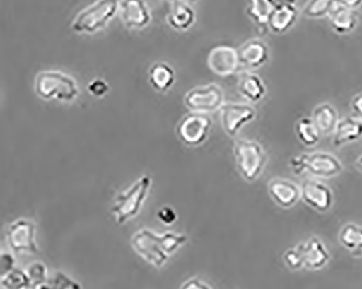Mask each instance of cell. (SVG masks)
<instances>
[{"label":"cell","mask_w":362,"mask_h":289,"mask_svg":"<svg viewBox=\"0 0 362 289\" xmlns=\"http://www.w3.org/2000/svg\"><path fill=\"white\" fill-rule=\"evenodd\" d=\"M34 90L42 99L62 102H72L80 95L76 78L56 70L40 71L36 76Z\"/></svg>","instance_id":"cell-1"},{"label":"cell","mask_w":362,"mask_h":289,"mask_svg":"<svg viewBox=\"0 0 362 289\" xmlns=\"http://www.w3.org/2000/svg\"><path fill=\"white\" fill-rule=\"evenodd\" d=\"M119 0H97L78 13L71 23L72 31L78 34H92L107 28L119 12Z\"/></svg>","instance_id":"cell-2"},{"label":"cell","mask_w":362,"mask_h":289,"mask_svg":"<svg viewBox=\"0 0 362 289\" xmlns=\"http://www.w3.org/2000/svg\"><path fill=\"white\" fill-rule=\"evenodd\" d=\"M151 187V177L143 175L129 189L117 196L110 209L117 223L124 224L139 214Z\"/></svg>","instance_id":"cell-3"},{"label":"cell","mask_w":362,"mask_h":289,"mask_svg":"<svg viewBox=\"0 0 362 289\" xmlns=\"http://www.w3.org/2000/svg\"><path fill=\"white\" fill-rule=\"evenodd\" d=\"M233 153L238 172L245 181L254 182L262 175L268 155L258 141L240 139L234 143Z\"/></svg>","instance_id":"cell-4"},{"label":"cell","mask_w":362,"mask_h":289,"mask_svg":"<svg viewBox=\"0 0 362 289\" xmlns=\"http://www.w3.org/2000/svg\"><path fill=\"white\" fill-rule=\"evenodd\" d=\"M291 170L295 175L309 173L315 177L331 179L343 172L344 167L335 155L329 153H303L293 157L289 161Z\"/></svg>","instance_id":"cell-5"},{"label":"cell","mask_w":362,"mask_h":289,"mask_svg":"<svg viewBox=\"0 0 362 289\" xmlns=\"http://www.w3.org/2000/svg\"><path fill=\"white\" fill-rule=\"evenodd\" d=\"M131 244L135 252L155 268H163L169 258L165 234L159 235L147 228H143L132 236Z\"/></svg>","instance_id":"cell-6"},{"label":"cell","mask_w":362,"mask_h":289,"mask_svg":"<svg viewBox=\"0 0 362 289\" xmlns=\"http://www.w3.org/2000/svg\"><path fill=\"white\" fill-rule=\"evenodd\" d=\"M184 105L192 112L207 114L221 110L224 105V93L216 84L198 86L186 93Z\"/></svg>","instance_id":"cell-7"},{"label":"cell","mask_w":362,"mask_h":289,"mask_svg":"<svg viewBox=\"0 0 362 289\" xmlns=\"http://www.w3.org/2000/svg\"><path fill=\"white\" fill-rule=\"evenodd\" d=\"M211 125V119L207 114L188 113L177 124V134L187 146H199L208 138Z\"/></svg>","instance_id":"cell-8"},{"label":"cell","mask_w":362,"mask_h":289,"mask_svg":"<svg viewBox=\"0 0 362 289\" xmlns=\"http://www.w3.org/2000/svg\"><path fill=\"white\" fill-rule=\"evenodd\" d=\"M221 123L228 136L238 135L242 127L256 119L257 111L247 104H224L221 110Z\"/></svg>","instance_id":"cell-9"},{"label":"cell","mask_w":362,"mask_h":289,"mask_svg":"<svg viewBox=\"0 0 362 289\" xmlns=\"http://www.w3.org/2000/svg\"><path fill=\"white\" fill-rule=\"evenodd\" d=\"M9 246L14 252H28L37 254L35 242V225L28 220H18L10 224L7 232Z\"/></svg>","instance_id":"cell-10"},{"label":"cell","mask_w":362,"mask_h":289,"mask_svg":"<svg viewBox=\"0 0 362 289\" xmlns=\"http://www.w3.org/2000/svg\"><path fill=\"white\" fill-rule=\"evenodd\" d=\"M301 199L319 212H327L333 206V193L325 184L315 179H306L300 185Z\"/></svg>","instance_id":"cell-11"},{"label":"cell","mask_w":362,"mask_h":289,"mask_svg":"<svg viewBox=\"0 0 362 289\" xmlns=\"http://www.w3.org/2000/svg\"><path fill=\"white\" fill-rule=\"evenodd\" d=\"M208 66L216 76H230L240 69L238 49L230 46H216L208 54Z\"/></svg>","instance_id":"cell-12"},{"label":"cell","mask_w":362,"mask_h":289,"mask_svg":"<svg viewBox=\"0 0 362 289\" xmlns=\"http://www.w3.org/2000/svg\"><path fill=\"white\" fill-rule=\"evenodd\" d=\"M119 13L127 28L143 30L151 22V13L145 0H121Z\"/></svg>","instance_id":"cell-13"},{"label":"cell","mask_w":362,"mask_h":289,"mask_svg":"<svg viewBox=\"0 0 362 289\" xmlns=\"http://www.w3.org/2000/svg\"><path fill=\"white\" fill-rule=\"evenodd\" d=\"M297 247L300 252L303 269L313 271L321 270L327 266L331 260L329 250L325 247L322 240L317 236H313L306 242H301Z\"/></svg>","instance_id":"cell-14"},{"label":"cell","mask_w":362,"mask_h":289,"mask_svg":"<svg viewBox=\"0 0 362 289\" xmlns=\"http://www.w3.org/2000/svg\"><path fill=\"white\" fill-rule=\"evenodd\" d=\"M240 66L248 70L262 68L269 60V47L262 40H247L238 49Z\"/></svg>","instance_id":"cell-15"},{"label":"cell","mask_w":362,"mask_h":289,"mask_svg":"<svg viewBox=\"0 0 362 289\" xmlns=\"http://www.w3.org/2000/svg\"><path fill=\"white\" fill-rule=\"evenodd\" d=\"M268 191L276 205L289 209L301 198L300 187L288 179H274L269 183Z\"/></svg>","instance_id":"cell-16"},{"label":"cell","mask_w":362,"mask_h":289,"mask_svg":"<svg viewBox=\"0 0 362 289\" xmlns=\"http://www.w3.org/2000/svg\"><path fill=\"white\" fill-rule=\"evenodd\" d=\"M298 14L296 6H275L267 22V28L279 35L286 33L296 23Z\"/></svg>","instance_id":"cell-17"},{"label":"cell","mask_w":362,"mask_h":289,"mask_svg":"<svg viewBox=\"0 0 362 289\" xmlns=\"http://www.w3.org/2000/svg\"><path fill=\"white\" fill-rule=\"evenodd\" d=\"M329 18L331 28L339 35H346L355 31V28L359 23V17L356 10L344 7L339 3L331 12Z\"/></svg>","instance_id":"cell-18"},{"label":"cell","mask_w":362,"mask_h":289,"mask_svg":"<svg viewBox=\"0 0 362 289\" xmlns=\"http://www.w3.org/2000/svg\"><path fill=\"white\" fill-rule=\"evenodd\" d=\"M333 134V146L341 147L347 143H355L362 137V121L356 118L339 120Z\"/></svg>","instance_id":"cell-19"},{"label":"cell","mask_w":362,"mask_h":289,"mask_svg":"<svg viewBox=\"0 0 362 289\" xmlns=\"http://www.w3.org/2000/svg\"><path fill=\"white\" fill-rule=\"evenodd\" d=\"M311 119L321 135L333 134L339 121L337 109L329 104H321L315 107Z\"/></svg>","instance_id":"cell-20"},{"label":"cell","mask_w":362,"mask_h":289,"mask_svg":"<svg viewBox=\"0 0 362 289\" xmlns=\"http://www.w3.org/2000/svg\"><path fill=\"white\" fill-rule=\"evenodd\" d=\"M238 88L240 94L252 104H257L259 101L262 100L267 94L264 81L256 74H243L238 80Z\"/></svg>","instance_id":"cell-21"},{"label":"cell","mask_w":362,"mask_h":289,"mask_svg":"<svg viewBox=\"0 0 362 289\" xmlns=\"http://www.w3.org/2000/svg\"><path fill=\"white\" fill-rule=\"evenodd\" d=\"M148 80L153 90L168 92L175 82V70L165 62H156L149 69Z\"/></svg>","instance_id":"cell-22"},{"label":"cell","mask_w":362,"mask_h":289,"mask_svg":"<svg viewBox=\"0 0 362 289\" xmlns=\"http://www.w3.org/2000/svg\"><path fill=\"white\" fill-rule=\"evenodd\" d=\"M167 21L177 31H187L195 24L196 13L188 4H173Z\"/></svg>","instance_id":"cell-23"},{"label":"cell","mask_w":362,"mask_h":289,"mask_svg":"<svg viewBox=\"0 0 362 289\" xmlns=\"http://www.w3.org/2000/svg\"><path fill=\"white\" fill-rule=\"evenodd\" d=\"M295 132H296L297 138L305 146L313 147L320 141L321 133L319 132V129L311 118L303 117L299 119L295 126Z\"/></svg>","instance_id":"cell-24"},{"label":"cell","mask_w":362,"mask_h":289,"mask_svg":"<svg viewBox=\"0 0 362 289\" xmlns=\"http://www.w3.org/2000/svg\"><path fill=\"white\" fill-rule=\"evenodd\" d=\"M248 17L259 26H267L271 12L275 8L274 0H246Z\"/></svg>","instance_id":"cell-25"},{"label":"cell","mask_w":362,"mask_h":289,"mask_svg":"<svg viewBox=\"0 0 362 289\" xmlns=\"http://www.w3.org/2000/svg\"><path fill=\"white\" fill-rule=\"evenodd\" d=\"M339 242L346 249L353 252H362V226L349 223L341 228Z\"/></svg>","instance_id":"cell-26"},{"label":"cell","mask_w":362,"mask_h":289,"mask_svg":"<svg viewBox=\"0 0 362 289\" xmlns=\"http://www.w3.org/2000/svg\"><path fill=\"white\" fill-rule=\"evenodd\" d=\"M339 4V0H308L303 6V13L310 19H321L329 17Z\"/></svg>","instance_id":"cell-27"},{"label":"cell","mask_w":362,"mask_h":289,"mask_svg":"<svg viewBox=\"0 0 362 289\" xmlns=\"http://www.w3.org/2000/svg\"><path fill=\"white\" fill-rule=\"evenodd\" d=\"M1 285L6 289H24L30 285V278L19 270H12L1 278Z\"/></svg>","instance_id":"cell-28"},{"label":"cell","mask_w":362,"mask_h":289,"mask_svg":"<svg viewBox=\"0 0 362 289\" xmlns=\"http://www.w3.org/2000/svg\"><path fill=\"white\" fill-rule=\"evenodd\" d=\"M283 261L287 268L293 271H298L303 269V259L298 247L289 248L283 254Z\"/></svg>","instance_id":"cell-29"},{"label":"cell","mask_w":362,"mask_h":289,"mask_svg":"<svg viewBox=\"0 0 362 289\" xmlns=\"http://www.w3.org/2000/svg\"><path fill=\"white\" fill-rule=\"evenodd\" d=\"M109 90H110V88H109L108 83L101 78H95L88 85V92L96 98L106 96Z\"/></svg>","instance_id":"cell-30"},{"label":"cell","mask_w":362,"mask_h":289,"mask_svg":"<svg viewBox=\"0 0 362 289\" xmlns=\"http://www.w3.org/2000/svg\"><path fill=\"white\" fill-rule=\"evenodd\" d=\"M158 218L163 223L170 225V224L175 223L177 221V216L172 208L163 207L158 212Z\"/></svg>","instance_id":"cell-31"},{"label":"cell","mask_w":362,"mask_h":289,"mask_svg":"<svg viewBox=\"0 0 362 289\" xmlns=\"http://www.w3.org/2000/svg\"><path fill=\"white\" fill-rule=\"evenodd\" d=\"M180 289H211V287L199 278H191L186 281Z\"/></svg>","instance_id":"cell-32"},{"label":"cell","mask_w":362,"mask_h":289,"mask_svg":"<svg viewBox=\"0 0 362 289\" xmlns=\"http://www.w3.org/2000/svg\"><path fill=\"white\" fill-rule=\"evenodd\" d=\"M14 259L9 254H1V278L13 269Z\"/></svg>","instance_id":"cell-33"},{"label":"cell","mask_w":362,"mask_h":289,"mask_svg":"<svg viewBox=\"0 0 362 289\" xmlns=\"http://www.w3.org/2000/svg\"><path fill=\"white\" fill-rule=\"evenodd\" d=\"M351 110L357 115L358 119L362 120V93L354 97L351 100Z\"/></svg>","instance_id":"cell-34"},{"label":"cell","mask_w":362,"mask_h":289,"mask_svg":"<svg viewBox=\"0 0 362 289\" xmlns=\"http://www.w3.org/2000/svg\"><path fill=\"white\" fill-rule=\"evenodd\" d=\"M42 268H45V266H42V264H34V266H30V269H28L30 278H35L38 282H40V280H45V276H44V274H38V271L42 270Z\"/></svg>","instance_id":"cell-35"},{"label":"cell","mask_w":362,"mask_h":289,"mask_svg":"<svg viewBox=\"0 0 362 289\" xmlns=\"http://www.w3.org/2000/svg\"><path fill=\"white\" fill-rule=\"evenodd\" d=\"M339 3L349 9L356 10L362 5V0H339Z\"/></svg>","instance_id":"cell-36"},{"label":"cell","mask_w":362,"mask_h":289,"mask_svg":"<svg viewBox=\"0 0 362 289\" xmlns=\"http://www.w3.org/2000/svg\"><path fill=\"white\" fill-rule=\"evenodd\" d=\"M297 0H274L275 6H296Z\"/></svg>","instance_id":"cell-37"},{"label":"cell","mask_w":362,"mask_h":289,"mask_svg":"<svg viewBox=\"0 0 362 289\" xmlns=\"http://www.w3.org/2000/svg\"><path fill=\"white\" fill-rule=\"evenodd\" d=\"M167 1H169V3H171L172 5L173 4H189L195 3V1H197V0H167Z\"/></svg>","instance_id":"cell-38"},{"label":"cell","mask_w":362,"mask_h":289,"mask_svg":"<svg viewBox=\"0 0 362 289\" xmlns=\"http://www.w3.org/2000/svg\"><path fill=\"white\" fill-rule=\"evenodd\" d=\"M356 165H357L358 169H359L360 171L362 172V155H360L359 158H358L357 163H356Z\"/></svg>","instance_id":"cell-39"},{"label":"cell","mask_w":362,"mask_h":289,"mask_svg":"<svg viewBox=\"0 0 362 289\" xmlns=\"http://www.w3.org/2000/svg\"><path fill=\"white\" fill-rule=\"evenodd\" d=\"M24 289H28V288H24Z\"/></svg>","instance_id":"cell-40"}]
</instances>
